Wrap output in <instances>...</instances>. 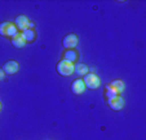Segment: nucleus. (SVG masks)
Instances as JSON below:
<instances>
[{
    "instance_id": "obj_1",
    "label": "nucleus",
    "mask_w": 146,
    "mask_h": 140,
    "mask_svg": "<svg viewBox=\"0 0 146 140\" xmlns=\"http://www.w3.org/2000/svg\"><path fill=\"white\" fill-rule=\"evenodd\" d=\"M74 64L69 62L66 60H62L57 64V73L60 75H64V77H67V75H71L74 73Z\"/></svg>"
},
{
    "instance_id": "obj_2",
    "label": "nucleus",
    "mask_w": 146,
    "mask_h": 140,
    "mask_svg": "<svg viewBox=\"0 0 146 140\" xmlns=\"http://www.w3.org/2000/svg\"><path fill=\"white\" fill-rule=\"evenodd\" d=\"M0 34L3 36H7V38H13L18 34V30L11 22H1L0 23Z\"/></svg>"
},
{
    "instance_id": "obj_3",
    "label": "nucleus",
    "mask_w": 146,
    "mask_h": 140,
    "mask_svg": "<svg viewBox=\"0 0 146 140\" xmlns=\"http://www.w3.org/2000/svg\"><path fill=\"white\" fill-rule=\"evenodd\" d=\"M83 82H84L86 88H89V90H96V88H98L100 84H101L100 78L97 77L96 74H91V73H88L87 75H84Z\"/></svg>"
},
{
    "instance_id": "obj_4",
    "label": "nucleus",
    "mask_w": 146,
    "mask_h": 140,
    "mask_svg": "<svg viewBox=\"0 0 146 140\" xmlns=\"http://www.w3.org/2000/svg\"><path fill=\"white\" fill-rule=\"evenodd\" d=\"M78 36L75 34H67L64 38V47L66 50H75V47L78 46Z\"/></svg>"
},
{
    "instance_id": "obj_5",
    "label": "nucleus",
    "mask_w": 146,
    "mask_h": 140,
    "mask_svg": "<svg viewBox=\"0 0 146 140\" xmlns=\"http://www.w3.org/2000/svg\"><path fill=\"white\" fill-rule=\"evenodd\" d=\"M14 26L17 27V30L19 31H25L29 29V26H30V21H29V18L26 16H18L16 18V21H14Z\"/></svg>"
},
{
    "instance_id": "obj_6",
    "label": "nucleus",
    "mask_w": 146,
    "mask_h": 140,
    "mask_svg": "<svg viewBox=\"0 0 146 140\" xmlns=\"http://www.w3.org/2000/svg\"><path fill=\"white\" fill-rule=\"evenodd\" d=\"M108 102H109V107H110L113 110H120L121 108L124 107V100H123V97H121L120 95L109 99Z\"/></svg>"
},
{
    "instance_id": "obj_7",
    "label": "nucleus",
    "mask_w": 146,
    "mask_h": 140,
    "mask_svg": "<svg viewBox=\"0 0 146 140\" xmlns=\"http://www.w3.org/2000/svg\"><path fill=\"white\" fill-rule=\"evenodd\" d=\"M18 62H16V61H13V60H11V61H8V62H5L3 65V72L5 73V74H9V75H12V74H16L17 72H18Z\"/></svg>"
},
{
    "instance_id": "obj_8",
    "label": "nucleus",
    "mask_w": 146,
    "mask_h": 140,
    "mask_svg": "<svg viewBox=\"0 0 146 140\" xmlns=\"http://www.w3.org/2000/svg\"><path fill=\"white\" fill-rule=\"evenodd\" d=\"M84 90H86V86H84L83 79H76V80L72 82V84H71L72 93H75V95H80V93L84 92Z\"/></svg>"
},
{
    "instance_id": "obj_9",
    "label": "nucleus",
    "mask_w": 146,
    "mask_h": 140,
    "mask_svg": "<svg viewBox=\"0 0 146 140\" xmlns=\"http://www.w3.org/2000/svg\"><path fill=\"white\" fill-rule=\"evenodd\" d=\"M64 60L69 61V62L74 64L78 60V53L75 50H66L64 52Z\"/></svg>"
},
{
    "instance_id": "obj_10",
    "label": "nucleus",
    "mask_w": 146,
    "mask_h": 140,
    "mask_svg": "<svg viewBox=\"0 0 146 140\" xmlns=\"http://www.w3.org/2000/svg\"><path fill=\"white\" fill-rule=\"evenodd\" d=\"M12 44H13L14 47H17V48H22V47H25L26 40H25V38H23L22 33L17 34L16 36H13V38H12Z\"/></svg>"
},
{
    "instance_id": "obj_11",
    "label": "nucleus",
    "mask_w": 146,
    "mask_h": 140,
    "mask_svg": "<svg viewBox=\"0 0 146 140\" xmlns=\"http://www.w3.org/2000/svg\"><path fill=\"white\" fill-rule=\"evenodd\" d=\"M74 72L78 75H87L88 74V66L84 65V64H76L74 66Z\"/></svg>"
},
{
    "instance_id": "obj_12",
    "label": "nucleus",
    "mask_w": 146,
    "mask_h": 140,
    "mask_svg": "<svg viewBox=\"0 0 146 140\" xmlns=\"http://www.w3.org/2000/svg\"><path fill=\"white\" fill-rule=\"evenodd\" d=\"M22 35H23V38H25L26 43H30V42L35 40L36 34H35V31H34V29H27V30H25L22 33Z\"/></svg>"
},
{
    "instance_id": "obj_13",
    "label": "nucleus",
    "mask_w": 146,
    "mask_h": 140,
    "mask_svg": "<svg viewBox=\"0 0 146 140\" xmlns=\"http://www.w3.org/2000/svg\"><path fill=\"white\" fill-rule=\"evenodd\" d=\"M105 95H106V97H108V99H111V97L118 96L119 93L116 92V90L111 84H108V86H106V93H105Z\"/></svg>"
},
{
    "instance_id": "obj_14",
    "label": "nucleus",
    "mask_w": 146,
    "mask_h": 140,
    "mask_svg": "<svg viewBox=\"0 0 146 140\" xmlns=\"http://www.w3.org/2000/svg\"><path fill=\"white\" fill-rule=\"evenodd\" d=\"M110 84L113 86L114 88H115L118 93H121L124 91V83L121 82V80H114V82H111Z\"/></svg>"
},
{
    "instance_id": "obj_15",
    "label": "nucleus",
    "mask_w": 146,
    "mask_h": 140,
    "mask_svg": "<svg viewBox=\"0 0 146 140\" xmlns=\"http://www.w3.org/2000/svg\"><path fill=\"white\" fill-rule=\"evenodd\" d=\"M4 75H5V73L3 72V69H0V80L4 79Z\"/></svg>"
},
{
    "instance_id": "obj_16",
    "label": "nucleus",
    "mask_w": 146,
    "mask_h": 140,
    "mask_svg": "<svg viewBox=\"0 0 146 140\" xmlns=\"http://www.w3.org/2000/svg\"><path fill=\"white\" fill-rule=\"evenodd\" d=\"M0 110H1V102H0Z\"/></svg>"
}]
</instances>
